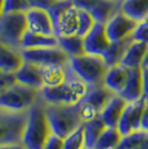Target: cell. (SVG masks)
I'll list each match as a JSON object with an SVG mask.
<instances>
[{"mask_svg": "<svg viewBox=\"0 0 148 149\" xmlns=\"http://www.w3.org/2000/svg\"><path fill=\"white\" fill-rule=\"evenodd\" d=\"M88 85L73 71L68 62V76L65 82L58 86H43L39 97L46 104L52 105H76L86 95Z\"/></svg>", "mask_w": 148, "mask_h": 149, "instance_id": "6da1fadb", "label": "cell"}, {"mask_svg": "<svg viewBox=\"0 0 148 149\" xmlns=\"http://www.w3.org/2000/svg\"><path fill=\"white\" fill-rule=\"evenodd\" d=\"M51 134V126L45 110V101L38 97L37 101L28 110L21 143L27 149H43Z\"/></svg>", "mask_w": 148, "mask_h": 149, "instance_id": "7a4b0ae2", "label": "cell"}, {"mask_svg": "<svg viewBox=\"0 0 148 149\" xmlns=\"http://www.w3.org/2000/svg\"><path fill=\"white\" fill-rule=\"evenodd\" d=\"M45 110L51 126V130L57 136L65 139L76 130L82 121L79 116L78 105H52L45 102Z\"/></svg>", "mask_w": 148, "mask_h": 149, "instance_id": "3957f363", "label": "cell"}, {"mask_svg": "<svg viewBox=\"0 0 148 149\" xmlns=\"http://www.w3.org/2000/svg\"><path fill=\"white\" fill-rule=\"evenodd\" d=\"M69 66L84 82L88 86L103 85L108 66L104 57L100 55L84 54L80 56L71 57Z\"/></svg>", "mask_w": 148, "mask_h": 149, "instance_id": "277c9868", "label": "cell"}, {"mask_svg": "<svg viewBox=\"0 0 148 149\" xmlns=\"http://www.w3.org/2000/svg\"><path fill=\"white\" fill-rule=\"evenodd\" d=\"M39 97V90L16 81L0 95V109L28 111Z\"/></svg>", "mask_w": 148, "mask_h": 149, "instance_id": "5b68a950", "label": "cell"}, {"mask_svg": "<svg viewBox=\"0 0 148 149\" xmlns=\"http://www.w3.org/2000/svg\"><path fill=\"white\" fill-rule=\"evenodd\" d=\"M116 93L106 87L105 85H96V86H88L86 95L77 104L79 109V116L84 123L94 119L100 115L108 101L115 96Z\"/></svg>", "mask_w": 148, "mask_h": 149, "instance_id": "8992f818", "label": "cell"}, {"mask_svg": "<svg viewBox=\"0 0 148 149\" xmlns=\"http://www.w3.org/2000/svg\"><path fill=\"white\" fill-rule=\"evenodd\" d=\"M28 111H9L0 109V145L21 143Z\"/></svg>", "mask_w": 148, "mask_h": 149, "instance_id": "52a82bcc", "label": "cell"}, {"mask_svg": "<svg viewBox=\"0 0 148 149\" xmlns=\"http://www.w3.org/2000/svg\"><path fill=\"white\" fill-rule=\"evenodd\" d=\"M27 27L26 13H7L0 16V41L20 49Z\"/></svg>", "mask_w": 148, "mask_h": 149, "instance_id": "ba28073f", "label": "cell"}, {"mask_svg": "<svg viewBox=\"0 0 148 149\" xmlns=\"http://www.w3.org/2000/svg\"><path fill=\"white\" fill-rule=\"evenodd\" d=\"M25 61L32 62L40 67L48 65H67L69 62V56L59 47H41V48H31V49H21Z\"/></svg>", "mask_w": 148, "mask_h": 149, "instance_id": "9c48e42d", "label": "cell"}, {"mask_svg": "<svg viewBox=\"0 0 148 149\" xmlns=\"http://www.w3.org/2000/svg\"><path fill=\"white\" fill-rule=\"evenodd\" d=\"M138 22L125 15L123 11L118 10L105 22V29L107 37L110 42L120 41L129 38L135 30Z\"/></svg>", "mask_w": 148, "mask_h": 149, "instance_id": "30bf717a", "label": "cell"}, {"mask_svg": "<svg viewBox=\"0 0 148 149\" xmlns=\"http://www.w3.org/2000/svg\"><path fill=\"white\" fill-rule=\"evenodd\" d=\"M52 25L56 37L77 35L79 28L78 8L74 3L67 7L57 17L52 19Z\"/></svg>", "mask_w": 148, "mask_h": 149, "instance_id": "8fae6325", "label": "cell"}, {"mask_svg": "<svg viewBox=\"0 0 148 149\" xmlns=\"http://www.w3.org/2000/svg\"><path fill=\"white\" fill-rule=\"evenodd\" d=\"M110 40L107 37L105 24L95 22L93 28L84 36V47L86 54L103 56L110 46Z\"/></svg>", "mask_w": 148, "mask_h": 149, "instance_id": "7c38bea8", "label": "cell"}, {"mask_svg": "<svg viewBox=\"0 0 148 149\" xmlns=\"http://www.w3.org/2000/svg\"><path fill=\"white\" fill-rule=\"evenodd\" d=\"M28 30L41 35H55L54 25L47 9L31 7L26 11Z\"/></svg>", "mask_w": 148, "mask_h": 149, "instance_id": "4fadbf2b", "label": "cell"}, {"mask_svg": "<svg viewBox=\"0 0 148 149\" xmlns=\"http://www.w3.org/2000/svg\"><path fill=\"white\" fill-rule=\"evenodd\" d=\"M25 62L21 49L0 41V70L15 74Z\"/></svg>", "mask_w": 148, "mask_h": 149, "instance_id": "5bb4252c", "label": "cell"}, {"mask_svg": "<svg viewBox=\"0 0 148 149\" xmlns=\"http://www.w3.org/2000/svg\"><path fill=\"white\" fill-rule=\"evenodd\" d=\"M16 79L20 84L40 90L43 86L41 67L32 62L25 61L18 71L15 72Z\"/></svg>", "mask_w": 148, "mask_h": 149, "instance_id": "9a60e30c", "label": "cell"}, {"mask_svg": "<svg viewBox=\"0 0 148 149\" xmlns=\"http://www.w3.org/2000/svg\"><path fill=\"white\" fill-rule=\"evenodd\" d=\"M127 102H134L142 97V72L140 68H128V80L118 93Z\"/></svg>", "mask_w": 148, "mask_h": 149, "instance_id": "2e32d148", "label": "cell"}, {"mask_svg": "<svg viewBox=\"0 0 148 149\" xmlns=\"http://www.w3.org/2000/svg\"><path fill=\"white\" fill-rule=\"evenodd\" d=\"M127 104L128 102L117 93L108 101V104L105 106L103 111L100 112V117L103 118L107 127L117 128L118 121Z\"/></svg>", "mask_w": 148, "mask_h": 149, "instance_id": "e0dca14e", "label": "cell"}, {"mask_svg": "<svg viewBox=\"0 0 148 149\" xmlns=\"http://www.w3.org/2000/svg\"><path fill=\"white\" fill-rule=\"evenodd\" d=\"M128 80V68L121 65L108 67L104 78V85L115 93H119L123 90Z\"/></svg>", "mask_w": 148, "mask_h": 149, "instance_id": "ac0fdd59", "label": "cell"}, {"mask_svg": "<svg viewBox=\"0 0 148 149\" xmlns=\"http://www.w3.org/2000/svg\"><path fill=\"white\" fill-rule=\"evenodd\" d=\"M148 49V44L131 41L119 65L126 68H140L146 56Z\"/></svg>", "mask_w": 148, "mask_h": 149, "instance_id": "d6986e66", "label": "cell"}, {"mask_svg": "<svg viewBox=\"0 0 148 149\" xmlns=\"http://www.w3.org/2000/svg\"><path fill=\"white\" fill-rule=\"evenodd\" d=\"M52 46H58V38L55 35H41L27 29L21 39L20 49H31Z\"/></svg>", "mask_w": 148, "mask_h": 149, "instance_id": "ffe728a7", "label": "cell"}, {"mask_svg": "<svg viewBox=\"0 0 148 149\" xmlns=\"http://www.w3.org/2000/svg\"><path fill=\"white\" fill-rule=\"evenodd\" d=\"M119 10L137 22H142L148 17V0H120Z\"/></svg>", "mask_w": 148, "mask_h": 149, "instance_id": "44dd1931", "label": "cell"}, {"mask_svg": "<svg viewBox=\"0 0 148 149\" xmlns=\"http://www.w3.org/2000/svg\"><path fill=\"white\" fill-rule=\"evenodd\" d=\"M43 72V86H58L62 82H65L68 76V63L67 65H48L41 67Z\"/></svg>", "mask_w": 148, "mask_h": 149, "instance_id": "7402d4cb", "label": "cell"}, {"mask_svg": "<svg viewBox=\"0 0 148 149\" xmlns=\"http://www.w3.org/2000/svg\"><path fill=\"white\" fill-rule=\"evenodd\" d=\"M84 135H85V146L89 148H94L95 143H97L99 136L104 131L106 126L100 115L94 119L84 123Z\"/></svg>", "mask_w": 148, "mask_h": 149, "instance_id": "603a6c76", "label": "cell"}, {"mask_svg": "<svg viewBox=\"0 0 148 149\" xmlns=\"http://www.w3.org/2000/svg\"><path fill=\"white\" fill-rule=\"evenodd\" d=\"M57 38H58V46L67 54L69 58L86 54L84 47V37L74 35V36H61Z\"/></svg>", "mask_w": 148, "mask_h": 149, "instance_id": "cb8c5ba5", "label": "cell"}, {"mask_svg": "<svg viewBox=\"0 0 148 149\" xmlns=\"http://www.w3.org/2000/svg\"><path fill=\"white\" fill-rule=\"evenodd\" d=\"M131 41L133 40L129 37L124 39V40H120V41L111 42L108 50L103 55L108 67H112V66H116V65L120 63L124 55H125V52H126V50H127Z\"/></svg>", "mask_w": 148, "mask_h": 149, "instance_id": "d4e9b609", "label": "cell"}, {"mask_svg": "<svg viewBox=\"0 0 148 149\" xmlns=\"http://www.w3.org/2000/svg\"><path fill=\"white\" fill-rule=\"evenodd\" d=\"M121 137L117 128L106 127L93 149H114L119 143Z\"/></svg>", "mask_w": 148, "mask_h": 149, "instance_id": "484cf974", "label": "cell"}, {"mask_svg": "<svg viewBox=\"0 0 148 149\" xmlns=\"http://www.w3.org/2000/svg\"><path fill=\"white\" fill-rule=\"evenodd\" d=\"M148 139V132L142 130H135L126 136H123L120 141L114 149H134Z\"/></svg>", "mask_w": 148, "mask_h": 149, "instance_id": "4316f807", "label": "cell"}, {"mask_svg": "<svg viewBox=\"0 0 148 149\" xmlns=\"http://www.w3.org/2000/svg\"><path fill=\"white\" fill-rule=\"evenodd\" d=\"M147 101L146 98L142 96L138 100L131 102V112H130V118H131V127L133 130H139L140 129V120H142V113L146 108Z\"/></svg>", "mask_w": 148, "mask_h": 149, "instance_id": "83f0119b", "label": "cell"}, {"mask_svg": "<svg viewBox=\"0 0 148 149\" xmlns=\"http://www.w3.org/2000/svg\"><path fill=\"white\" fill-rule=\"evenodd\" d=\"M85 146L84 125H80L76 130L64 139V149H81Z\"/></svg>", "mask_w": 148, "mask_h": 149, "instance_id": "f1b7e54d", "label": "cell"}, {"mask_svg": "<svg viewBox=\"0 0 148 149\" xmlns=\"http://www.w3.org/2000/svg\"><path fill=\"white\" fill-rule=\"evenodd\" d=\"M78 15H79V28H78V33L77 35L84 37L87 32L93 28V26L95 25L96 21L94 19L93 15L86 9L78 8Z\"/></svg>", "mask_w": 148, "mask_h": 149, "instance_id": "f546056e", "label": "cell"}, {"mask_svg": "<svg viewBox=\"0 0 148 149\" xmlns=\"http://www.w3.org/2000/svg\"><path fill=\"white\" fill-rule=\"evenodd\" d=\"M31 7L28 0H3L2 13H26Z\"/></svg>", "mask_w": 148, "mask_h": 149, "instance_id": "4dcf8cb0", "label": "cell"}, {"mask_svg": "<svg viewBox=\"0 0 148 149\" xmlns=\"http://www.w3.org/2000/svg\"><path fill=\"white\" fill-rule=\"evenodd\" d=\"M131 40L133 41H139V42H145L148 44V25L146 21L138 22L135 30L131 33Z\"/></svg>", "mask_w": 148, "mask_h": 149, "instance_id": "1f68e13d", "label": "cell"}, {"mask_svg": "<svg viewBox=\"0 0 148 149\" xmlns=\"http://www.w3.org/2000/svg\"><path fill=\"white\" fill-rule=\"evenodd\" d=\"M17 81L15 74H10V72H5L0 70V95L3 93L6 89L10 87Z\"/></svg>", "mask_w": 148, "mask_h": 149, "instance_id": "d6a6232c", "label": "cell"}, {"mask_svg": "<svg viewBox=\"0 0 148 149\" xmlns=\"http://www.w3.org/2000/svg\"><path fill=\"white\" fill-rule=\"evenodd\" d=\"M43 149H64V139L52 132L48 138Z\"/></svg>", "mask_w": 148, "mask_h": 149, "instance_id": "836d02e7", "label": "cell"}, {"mask_svg": "<svg viewBox=\"0 0 148 149\" xmlns=\"http://www.w3.org/2000/svg\"><path fill=\"white\" fill-rule=\"evenodd\" d=\"M71 1L76 7L86 9L89 13H91L103 0H71Z\"/></svg>", "mask_w": 148, "mask_h": 149, "instance_id": "e575fe53", "label": "cell"}, {"mask_svg": "<svg viewBox=\"0 0 148 149\" xmlns=\"http://www.w3.org/2000/svg\"><path fill=\"white\" fill-rule=\"evenodd\" d=\"M28 1H29L30 7L43 8V9H47V10H48L56 0H28Z\"/></svg>", "mask_w": 148, "mask_h": 149, "instance_id": "d590c367", "label": "cell"}, {"mask_svg": "<svg viewBox=\"0 0 148 149\" xmlns=\"http://www.w3.org/2000/svg\"><path fill=\"white\" fill-rule=\"evenodd\" d=\"M142 96L146 98L148 104V66L142 67Z\"/></svg>", "mask_w": 148, "mask_h": 149, "instance_id": "8d00e7d4", "label": "cell"}, {"mask_svg": "<svg viewBox=\"0 0 148 149\" xmlns=\"http://www.w3.org/2000/svg\"><path fill=\"white\" fill-rule=\"evenodd\" d=\"M140 129L148 132V104L146 105V108L142 113V120H140Z\"/></svg>", "mask_w": 148, "mask_h": 149, "instance_id": "74e56055", "label": "cell"}, {"mask_svg": "<svg viewBox=\"0 0 148 149\" xmlns=\"http://www.w3.org/2000/svg\"><path fill=\"white\" fill-rule=\"evenodd\" d=\"M0 149H27L21 143H6V145H0Z\"/></svg>", "mask_w": 148, "mask_h": 149, "instance_id": "f35d334b", "label": "cell"}, {"mask_svg": "<svg viewBox=\"0 0 148 149\" xmlns=\"http://www.w3.org/2000/svg\"><path fill=\"white\" fill-rule=\"evenodd\" d=\"M134 149H148V139L146 141H144L142 143H140L139 146H137V147Z\"/></svg>", "mask_w": 148, "mask_h": 149, "instance_id": "ab89813d", "label": "cell"}, {"mask_svg": "<svg viewBox=\"0 0 148 149\" xmlns=\"http://www.w3.org/2000/svg\"><path fill=\"white\" fill-rule=\"evenodd\" d=\"M145 66H148V49H147V52H146V56H145V58H144V61H142V67H145Z\"/></svg>", "mask_w": 148, "mask_h": 149, "instance_id": "60d3db41", "label": "cell"}, {"mask_svg": "<svg viewBox=\"0 0 148 149\" xmlns=\"http://www.w3.org/2000/svg\"><path fill=\"white\" fill-rule=\"evenodd\" d=\"M2 5H3V0H0V16L2 15Z\"/></svg>", "mask_w": 148, "mask_h": 149, "instance_id": "b9f144b4", "label": "cell"}, {"mask_svg": "<svg viewBox=\"0 0 148 149\" xmlns=\"http://www.w3.org/2000/svg\"><path fill=\"white\" fill-rule=\"evenodd\" d=\"M81 149H93V148H89V147H87V146H84Z\"/></svg>", "mask_w": 148, "mask_h": 149, "instance_id": "7bdbcfd3", "label": "cell"}, {"mask_svg": "<svg viewBox=\"0 0 148 149\" xmlns=\"http://www.w3.org/2000/svg\"><path fill=\"white\" fill-rule=\"evenodd\" d=\"M145 21H146V22H147V25H148V17H147V19H146V20H145Z\"/></svg>", "mask_w": 148, "mask_h": 149, "instance_id": "ee69618b", "label": "cell"}, {"mask_svg": "<svg viewBox=\"0 0 148 149\" xmlns=\"http://www.w3.org/2000/svg\"><path fill=\"white\" fill-rule=\"evenodd\" d=\"M114 1H120V0H114Z\"/></svg>", "mask_w": 148, "mask_h": 149, "instance_id": "f6af8a7d", "label": "cell"}]
</instances>
